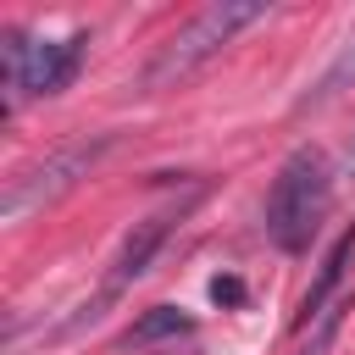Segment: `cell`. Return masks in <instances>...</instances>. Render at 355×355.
<instances>
[{
	"instance_id": "1",
	"label": "cell",
	"mask_w": 355,
	"mask_h": 355,
	"mask_svg": "<svg viewBox=\"0 0 355 355\" xmlns=\"http://www.w3.org/2000/svg\"><path fill=\"white\" fill-rule=\"evenodd\" d=\"M327 200H333V172H327V155L322 150H294L277 178H272V194H266V233L277 250L300 255L322 216H327Z\"/></svg>"
},
{
	"instance_id": "2",
	"label": "cell",
	"mask_w": 355,
	"mask_h": 355,
	"mask_svg": "<svg viewBox=\"0 0 355 355\" xmlns=\"http://www.w3.org/2000/svg\"><path fill=\"white\" fill-rule=\"evenodd\" d=\"M261 17H266L261 0H216V6H205L194 22H183V28L155 50V61H150V72H144V89H172V83L194 78L222 44H233L239 28H250V22H261Z\"/></svg>"
},
{
	"instance_id": "3",
	"label": "cell",
	"mask_w": 355,
	"mask_h": 355,
	"mask_svg": "<svg viewBox=\"0 0 355 355\" xmlns=\"http://www.w3.org/2000/svg\"><path fill=\"white\" fill-rule=\"evenodd\" d=\"M83 44L89 33H72V39H28L22 28H6L0 39V61H6V111H17L28 94H61L72 78H78V61H83Z\"/></svg>"
},
{
	"instance_id": "4",
	"label": "cell",
	"mask_w": 355,
	"mask_h": 355,
	"mask_svg": "<svg viewBox=\"0 0 355 355\" xmlns=\"http://www.w3.org/2000/svg\"><path fill=\"white\" fill-rule=\"evenodd\" d=\"M111 139H83V144H67V150H55L44 166H28L22 178H11L6 183V194H0V216L6 222H22L28 211H39V205H50L55 194H67L94 161H100V150H105Z\"/></svg>"
},
{
	"instance_id": "5",
	"label": "cell",
	"mask_w": 355,
	"mask_h": 355,
	"mask_svg": "<svg viewBox=\"0 0 355 355\" xmlns=\"http://www.w3.org/2000/svg\"><path fill=\"white\" fill-rule=\"evenodd\" d=\"M161 244H166V216H144V222L122 239V250H116V261H111V272H105V283H100V294H94V311L111 305L128 283H139V277L150 272V261H155Z\"/></svg>"
},
{
	"instance_id": "6",
	"label": "cell",
	"mask_w": 355,
	"mask_h": 355,
	"mask_svg": "<svg viewBox=\"0 0 355 355\" xmlns=\"http://www.w3.org/2000/svg\"><path fill=\"white\" fill-rule=\"evenodd\" d=\"M349 255H355V227H344L338 233V244L327 250V261H322V272H316V283L305 288V300H300V316H294V327H311L327 305H338L333 294H338V283H344V272H349Z\"/></svg>"
},
{
	"instance_id": "7",
	"label": "cell",
	"mask_w": 355,
	"mask_h": 355,
	"mask_svg": "<svg viewBox=\"0 0 355 355\" xmlns=\"http://www.w3.org/2000/svg\"><path fill=\"white\" fill-rule=\"evenodd\" d=\"M189 327H194V316H189V311H178V305H150V311L122 333V344H128V349H144V344L178 338V333H189Z\"/></svg>"
},
{
	"instance_id": "8",
	"label": "cell",
	"mask_w": 355,
	"mask_h": 355,
	"mask_svg": "<svg viewBox=\"0 0 355 355\" xmlns=\"http://www.w3.org/2000/svg\"><path fill=\"white\" fill-rule=\"evenodd\" d=\"M344 89H355V39L333 55V67H327V72L316 78V89L300 100V111H305V105H322V100H333V94H344Z\"/></svg>"
},
{
	"instance_id": "9",
	"label": "cell",
	"mask_w": 355,
	"mask_h": 355,
	"mask_svg": "<svg viewBox=\"0 0 355 355\" xmlns=\"http://www.w3.org/2000/svg\"><path fill=\"white\" fill-rule=\"evenodd\" d=\"M344 311H349V300L338 294V305H327V311L316 316V327H311V344H305L300 355H327V349H333V338H338V322H344Z\"/></svg>"
},
{
	"instance_id": "10",
	"label": "cell",
	"mask_w": 355,
	"mask_h": 355,
	"mask_svg": "<svg viewBox=\"0 0 355 355\" xmlns=\"http://www.w3.org/2000/svg\"><path fill=\"white\" fill-rule=\"evenodd\" d=\"M211 300L216 305H244V283L239 277H211Z\"/></svg>"
},
{
	"instance_id": "11",
	"label": "cell",
	"mask_w": 355,
	"mask_h": 355,
	"mask_svg": "<svg viewBox=\"0 0 355 355\" xmlns=\"http://www.w3.org/2000/svg\"><path fill=\"white\" fill-rule=\"evenodd\" d=\"M344 166H349V172H355V144H349V155H344Z\"/></svg>"
}]
</instances>
